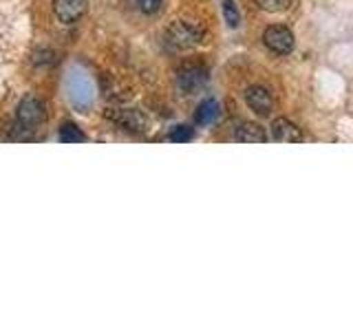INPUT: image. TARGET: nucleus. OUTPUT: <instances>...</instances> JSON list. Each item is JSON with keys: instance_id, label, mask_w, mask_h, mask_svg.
<instances>
[{"instance_id": "f257e3e1", "label": "nucleus", "mask_w": 353, "mask_h": 331, "mask_svg": "<svg viewBox=\"0 0 353 331\" xmlns=\"http://www.w3.org/2000/svg\"><path fill=\"white\" fill-rule=\"evenodd\" d=\"M44 104L38 97H25L18 106L16 126H14V139H31L36 137V132L44 126Z\"/></svg>"}, {"instance_id": "f03ea898", "label": "nucleus", "mask_w": 353, "mask_h": 331, "mask_svg": "<svg viewBox=\"0 0 353 331\" xmlns=\"http://www.w3.org/2000/svg\"><path fill=\"white\" fill-rule=\"evenodd\" d=\"M203 38H205V27L201 25V22L174 20L172 25L165 29V44H168L170 49H176V51L192 49Z\"/></svg>"}, {"instance_id": "7ed1b4c3", "label": "nucleus", "mask_w": 353, "mask_h": 331, "mask_svg": "<svg viewBox=\"0 0 353 331\" xmlns=\"http://www.w3.org/2000/svg\"><path fill=\"white\" fill-rule=\"evenodd\" d=\"M176 88L183 93V95H192L196 91H201V88L208 84V69L203 64H183L179 71H176Z\"/></svg>"}, {"instance_id": "20e7f679", "label": "nucleus", "mask_w": 353, "mask_h": 331, "mask_svg": "<svg viewBox=\"0 0 353 331\" xmlns=\"http://www.w3.org/2000/svg\"><path fill=\"white\" fill-rule=\"evenodd\" d=\"M263 42L265 47L272 49L274 53H290L294 49V33L283 27V25H272L265 29L263 33Z\"/></svg>"}, {"instance_id": "39448f33", "label": "nucleus", "mask_w": 353, "mask_h": 331, "mask_svg": "<svg viewBox=\"0 0 353 331\" xmlns=\"http://www.w3.org/2000/svg\"><path fill=\"white\" fill-rule=\"evenodd\" d=\"M86 0H53V14L62 25L77 22L86 14Z\"/></svg>"}, {"instance_id": "423d86ee", "label": "nucleus", "mask_w": 353, "mask_h": 331, "mask_svg": "<svg viewBox=\"0 0 353 331\" xmlns=\"http://www.w3.org/2000/svg\"><path fill=\"white\" fill-rule=\"evenodd\" d=\"M108 117L115 121L117 126L126 128L130 132H143L148 126L146 117H143V113H139V110L135 108H119V110H110Z\"/></svg>"}, {"instance_id": "0eeeda50", "label": "nucleus", "mask_w": 353, "mask_h": 331, "mask_svg": "<svg viewBox=\"0 0 353 331\" xmlns=\"http://www.w3.org/2000/svg\"><path fill=\"white\" fill-rule=\"evenodd\" d=\"M245 102L256 115H270L274 106L272 93L265 86H250L245 91Z\"/></svg>"}, {"instance_id": "6e6552de", "label": "nucleus", "mask_w": 353, "mask_h": 331, "mask_svg": "<svg viewBox=\"0 0 353 331\" xmlns=\"http://www.w3.org/2000/svg\"><path fill=\"white\" fill-rule=\"evenodd\" d=\"M272 135L276 141H283V143H298L303 141V132L296 124H292L290 119H276L272 124Z\"/></svg>"}, {"instance_id": "1a4fd4ad", "label": "nucleus", "mask_w": 353, "mask_h": 331, "mask_svg": "<svg viewBox=\"0 0 353 331\" xmlns=\"http://www.w3.org/2000/svg\"><path fill=\"white\" fill-rule=\"evenodd\" d=\"M236 139L241 143H263L265 139H268V135H265L263 126L248 121V124H241V128L236 130Z\"/></svg>"}, {"instance_id": "9d476101", "label": "nucleus", "mask_w": 353, "mask_h": 331, "mask_svg": "<svg viewBox=\"0 0 353 331\" xmlns=\"http://www.w3.org/2000/svg\"><path fill=\"white\" fill-rule=\"evenodd\" d=\"M216 115H219L216 99H203V102L199 104L196 113H194V121L199 126H208V124H212V121L216 119Z\"/></svg>"}, {"instance_id": "9b49d317", "label": "nucleus", "mask_w": 353, "mask_h": 331, "mask_svg": "<svg viewBox=\"0 0 353 331\" xmlns=\"http://www.w3.org/2000/svg\"><path fill=\"white\" fill-rule=\"evenodd\" d=\"M60 141H64V143H84L86 135L75 124H69V121H66V124H62V128H60Z\"/></svg>"}, {"instance_id": "f8f14e48", "label": "nucleus", "mask_w": 353, "mask_h": 331, "mask_svg": "<svg viewBox=\"0 0 353 331\" xmlns=\"http://www.w3.org/2000/svg\"><path fill=\"white\" fill-rule=\"evenodd\" d=\"M223 16H225L228 27H232V29H236V27H239L241 14H239V9H236V3H234V0H223Z\"/></svg>"}, {"instance_id": "ddd939ff", "label": "nucleus", "mask_w": 353, "mask_h": 331, "mask_svg": "<svg viewBox=\"0 0 353 331\" xmlns=\"http://www.w3.org/2000/svg\"><path fill=\"white\" fill-rule=\"evenodd\" d=\"M192 137H194V128H190V126H174L170 130V135H168V139L176 141V143H185V141H190Z\"/></svg>"}, {"instance_id": "4468645a", "label": "nucleus", "mask_w": 353, "mask_h": 331, "mask_svg": "<svg viewBox=\"0 0 353 331\" xmlns=\"http://www.w3.org/2000/svg\"><path fill=\"white\" fill-rule=\"evenodd\" d=\"M256 5L270 14H279V11H285L292 5V0H256Z\"/></svg>"}, {"instance_id": "2eb2a0df", "label": "nucleus", "mask_w": 353, "mask_h": 331, "mask_svg": "<svg viewBox=\"0 0 353 331\" xmlns=\"http://www.w3.org/2000/svg\"><path fill=\"white\" fill-rule=\"evenodd\" d=\"M135 5L143 14H154V11H159L161 0H135Z\"/></svg>"}]
</instances>
